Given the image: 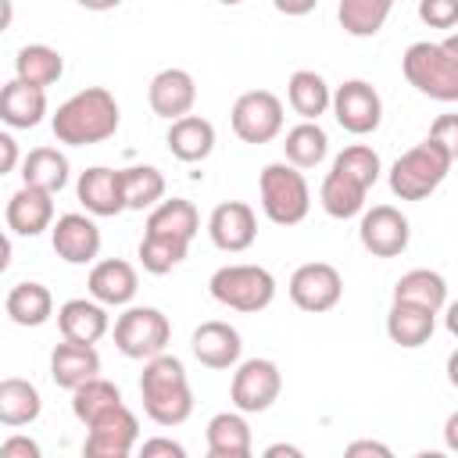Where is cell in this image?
<instances>
[{"label": "cell", "mask_w": 458, "mask_h": 458, "mask_svg": "<svg viewBox=\"0 0 458 458\" xmlns=\"http://www.w3.org/2000/svg\"><path fill=\"white\" fill-rule=\"evenodd\" d=\"M50 129L57 143H68V147L104 143L118 132V100L104 86H86L54 111Z\"/></svg>", "instance_id": "obj_1"}, {"label": "cell", "mask_w": 458, "mask_h": 458, "mask_svg": "<svg viewBox=\"0 0 458 458\" xmlns=\"http://www.w3.org/2000/svg\"><path fill=\"white\" fill-rule=\"evenodd\" d=\"M140 397L147 419L157 426H182L193 415V390L186 379V365L168 351L147 358L140 376Z\"/></svg>", "instance_id": "obj_2"}, {"label": "cell", "mask_w": 458, "mask_h": 458, "mask_svg": "<svg viewBox=\"0 0 458 458\" xmlns=\"http://www.w3.org/2000/svg\"><path fill=\"white\" fill-rule=\"evenodd\" d=\"M401 72L429 100L454 104L458 100V36H451L447 43H429V39L411 43L401 57Z\"/></svg>", "instance_id": "obj_3"}, {"label": "cell", "mask_w": 458, "mask_h": 458, "mask_svg": "<svg viewBox=\"0 0 458 458\" xmlns=\"http://www.w3.org/2000/svg\"><path fill=\"white\" fill-rule=\"evenodd\" d=\"M258 193H261V211L276 225H297L308 218L311 208V190L301 168L290 161H272L258 175Z\"/></svg>", "instance_id": "obj_4"}, {"label": "cell", "mask_w": 458, "mask_h": 458, "mask_svg": "<svg viewBox=\"0 0 458 458\" xmlns=\"http://www.w3.org/2000/svg\"><path fill=\"white\" fill-rule=\"evenodd\" d=\"M451 165L454 157L444 147H437L433 140H422L390 165V190L401 200H426L447 179Z\"/></svg>", "instance_id": "obj_5"}, {"label": "cell", "mask_w": 458, "mask_h": 458, "mask_svg": "<svg viewBox=\"0 0 458 458\" xmlns=\"http://www.w3.org/2000/svg\"><path fill=\"white\" fill-rule=\"evenodd\" d=\"M208 290L222 308L258 315L276 301V276L261 265H222L208 279Z\"/></svg>", "instance_id": "obj_6"}, {"label": "cell", "mask_w": 458, "mask_h": 458, "mask_svg": "<svg viewBox=\"0 0 458 458\" xmlns=\"http://www.w3.org/2000/svg\"><path fill=\"white\" fill-rule=\"evenodd\" d=\"M168 340H172V322L161 308L136 304L114 318V347L132 361H147V358L161 354L168 347Z\"/></svg>", "instance_id": "obj_7"}, {"label": "cell", "mask_w": 458, "mask_h": 458, "mask_svg": "<svg viewBox=\"0 0 458 458\" xmlns=\"http://www.w3.org/2000/svg\"><path fill=\"white\" fill-rule=\"evenodd\" d=\"M279 390H283V372H279L276 361H268V358L236 361L233 386H229V397H233L236 411H243V415L268 411L279 401Z\"/></svg>", "instance_id": "obj_8"}, {"label": "cell", "mask_w": 458, "mask_h": 458, "mask_svg": "<svg viewBox=\"0 0 458 458\" xmlns=\"http://www.w3.org/2000/svg\"><path fill=\"white\" fill-rule=\"evenodd\" d=\"M233 132L243 143H272L283 132V100L272 89H247L233 104Z\"/></svg>", "instance_id": "obj_9"}, {"label": "cell", "mask_w": 458, "mask_h": 458, "mask_svg": "<svg viewBox=\"0 0 458 458\" xmlns=\"http://www.w3.org/2000/svg\"><path fill=\"white\" fill-rule=\"evenodd\" d=\"M329 107H333V118L340 122V129H347L351 136H369L383 122V100H379L376 86L365 79H347L344 86H336L329 97Z\"/></svg>", "instance_id": "obj_10"}, {"label": "cell", "mask_w": 458, "mask_h": 458, "mask_svg": "<svg viewBox=\"0 0 458 458\" xmlns=\"http://www.w3.org/2000/svg\"><path fill=\"white\" fill-rule=\"evenodd\" d=\"M286 290H290V301L301 311L322 315V311H329V308L340 304V297H344V276L329 261H308V265L293 268Z\"/></svg>", "instance_id": "obj_11"}, {"label": "cell", "mask_w": 458, "mask_h": 458, "mask_svg": "<svg viewBox=\"0 0 458 458\" xmlns=\"http://www.w3.org/2000/svg\"><path fill=\"white\" fill-rule=\"evenodd\" d=\"M358 240L372 258H397V254H404L411 229H408V218L394 204H376L372 211L361 215Z\"/></svg>", "instance_id": "obj_12"}, {"label": "cell", "mask_w": 458, "mask_h": 458, "mask_svg": "<svg viewBox=\"0 0 458 458\" xmlns=\"http://www.w3.org/2000/svg\"><path fill=\"white\" fill-rule=\"evenodd\" d=\"M136 440H140V422L125 404H118L111 415L89 426L82 454L86 458H129Z\"/></svg>", "instance_id": "obj_13"}, {"label": "cell", "mask_w": 458, "mask_h": 458, "mask_svg": "<svg viewBox=\"0 0 458 458\" xmlns=\"http://www.w3.org/2000/svg\"><path fill=\"white\" fill-rule=\"evenodd\" d=\"M50 243H54V254L61 261H68V265H89L100 254V229H97V222L89 215L68 211L57 222H50Z\"/></svg>", "instance_id": "obj_14"}, {"label": "cell", "mask_w": 458, "mask_h": 458, "mask_svg": "<svg viewBox=\"0 0 458 458\" xmlns=\"http://www.w3.org/2000/svg\"><path fill=\"white\" fill-rule=\"evenodd\" d=\"M208 236L218 250L240 254L258 240V215L243 200H222L208 218Z\"/></svg>", "instance_id": "obj_15"}, {"label": "cell", "mask_w": 458, "mask_h": 458, "mask_svg": "<svg viewBox=\"0 0 458 458\" xmlns=\"http://www.w3.org/2000/svg\"><path fill=\"white\" fill-rule=\"evenodd\" d=\"M147 100H150V111L157 118L175 122V118H182V114L193 111V104H197V82H193V75L186 68H161L150 79V86H147Z\"/></svg>", "instance_id": "obj_16"}, {"label": "cell", "mask_w": 458, "mask_h": 458, "mask_svg": "<svg viewBox=\"0 0 458 458\" xmlns=\"http://www.w3.org/2000/svg\"><path fill=\"white\" fill-rule=\"evenodd\" d=\"M79 204L97 215V218H111L118 211H125V197H122V168H104V165H93L79 175Z\"/></svg>", "instance_id": "obj_17"}, {"label": "cell", "mask_w": 458, "mask_h": 458, "mask_svg": "<svg viewBox=\"0 0 458 458\" xmlns=\"http://www.w3.org/2000/svg\"><path fill=\"white\" fill-rule=\"evenodd\" d=\"M86 286H89V297L100 301L104 308H122V304H129V301L136 297L140 276H136V268H132L129 261H122V258H104V261H97V265L89 268Z\"/></svg>", "instance_id": "obj_18"}, {"label": "cell", "mask_w": 458, "mask_h": 458, "mask_svg": "<svg viewBox=\"0 0 458 458\" xmlns=\"http://www.w3.org/2000/svg\"><path fill=\"white\" fill-rule=\"evenodd\" d=\"M190 351H193V358H197L200 365H208V369H233V365L240 361L243 344H240V333H236L229 322L211 318V322H200V326L193 329Z\"/></svg>", "instance_id": "obj_19"}, {"label": "cell", "mask_w": 458, "mask_h": 458, "mask_svg": "<svg viewBox=\"0 0 458 458\" xmlns=\"http://www.w3.org/2000/svg\"><path fill=\"white\" fill-rule=\"evenodd\" d=\"M54 222V193L25 186L11 193L7 200V229H14L18 236H39L43 229H50Z\"/></svg>", "instance_id": "obj_20"}, {"label": "cell", "mask_w": 458, "mask_h": 458, "mask_svg": "<svg viewBox=\"0 0 458 458\" xmlns=\"http://www.w3.org/2000/svg\"><path fill=\"white\" fill-rule=\"evenodd\" d=\"M47 114V89L11 79L0 86V122L7 129H36Z\"/></svg>", "instance_id": "obj_21"}, {"label": "cell", "mask_w": 458, "mask_h": 458, "mask_svg": "<svg viewBox=\"0 0 458 458\" xmlns=\"http://www.w3.org/2000/svg\"><path fill=\"white\" fill-rule=\"evenodd\" d=\"M57 326H61V336L64 340H75V344H97L104 333H107V308L100 301H86V297H72L57 308Z\"/></svg>", "instance_id": "obj_22"}, {"label": "cell", "mask_w": 458, "mask_h": 458, "mask_svg": "<svg viewBox=\"0 0 458 458\" xmlns=\"http://www.w3.org/2000/svg\"><path fill=\"white\" fill-rule=\"evenodd\" d=\"M89 376H100V354L93 344H75L64 340L54 347L50 354V379L64 390H75L79 383H86Z\"/></svg>", "instance_id": "obj_23"}, {"label": "cell", "mask_w": 458, "mask_h": 458, "mask_svg": "<svg viewBox=\"0 0 458 458\" xmlns=\"http://www.w3.org/2000/svg\"><path fill=\"white\" fill-rule=\"evenodd\" d=\"M172 157L186 161V165H197L204 161L211 150H215V125L200 114H182L168 125V136H165Z\"/></svg>", "instance_id": "obj_24"}, {"label": "cell", "mask_w": 458, "mask_h": 458, "mask_svg": "<svg viewBox=\"0 0 458 458\" xmlns=\"http://www.w3.org/2000/svg\"><path fill=\"white\" fill-rule=\"evenodd\" d=\"M433 329H437V311H429V308L394 301L390 311H386V336L397 347H408V351L422 347V344H429Z\"/></svg>", "instance_id": "obj_25"}, {"label": "cell", "mask_w": 458, "mask_h": 458, "mask_svg": "<svg viewBox=\"0 0 458 458\" xmlns=\"http://www.w3.org/2000/svg\"><path fill=\"white\" fill-rule=\"evenodd\" d=\"M254 451L250 426L243 411H218L208 422V454L211 458H247Z\"/></svg>", "instance_id": "obj_26"}, {"label": "cell", "mask_w": 458, "mask_h": 458, "mask_svg": "<svg viewBox=\"0 0 458 458\" xmlns=\"http://www.w3.org/2000/svg\"><path fill=\"white\" fill-rule=\"evenodd\" d=\"M122 404V390L104 379V376H89L86 383H79L72 390V415L89 429L93 422H100L104 415H111Z\"/></svg>", "instance_id": "obj_27"}, {"label": "cell", "mask_w": 458, "mask_h": 458, "mask_svg": "<svg viewBox=\"0 0 458 458\" xmlns=\"http://www.w3.org/2000/svg\"><path fill=\"white\" fill-rule=\"evenodd\" d=\"M39 411H43V397L29 379L21 376L0 379V426H11V429L29 426L39 419Z\"/></svg>", "instance_id": "obj_28"}, {"label": "cell", "mask_w": 458, "mask_h": 458, "mask_svg": "<svg viewBox=\"0 0 458 458\" xmlns=\"http://www.w3.org/2000/svg\"><path fill=\"white\" fill-rule=\"evenodd\" d=\"M329 97H333L329 82L311 68H297L286 82V100L304 122H318L329 111Z\"/></svg>", "instance_id": "obj_29"}, {"label": "cell", "mask_w": 458, "mask_h": 458, "mask_svg": "<svg viewBox=\"0 0 458 458\" xmlns=\"http://www.w3.org/2000/svg\"><path fill=\"white\" fill-rule=\"evenodd\" d=\"M21 182L47 190V193H61L68 186V157L57 147H36L21 157Z\"/></svg>", "instance_id": "obj_30"}, {"label": "cell", "mask_w": 458, "mask_h": 458, "mask_svg": "<svg viewBox=\"0 0 458 458\" xmlns=\"http://www.w3.org/2000/svg\"><path fill=\"white\" fill-rule=\"evenodd\" d=\"M4 311L14 326L36 329L54 315V297L43 283H18V286H11L7 301H4Z\"/></svg>", "instance_id": "obj_31"}, {"label": "cell", "mask_w": 458, "mask_h": 458, "mask_svg": "<svg viewBox=\"0 0 458 458\" xmlns=\"http://www.w3.org/2000/svg\"><path fill=\"white\" fill-rule=\"evenodd\" d=\"M61 75H64V57H61L54 47H47V43H29V47H21L18 57H14V79H21V82H29V86L47 89V86H54Z\"/></svg>", "instance_id": "obj_32"}, {"label": "cell", "mask_w": 458, "mask_h": 458, "mask_svg": "<svg viewBox=\"0 0 458 458\" xmlns=\"http://www.w3.org/2000/svg\"><path fill=\"white\" fill-rule=\"evenodd\" d=\"M394 301L440 311L447 304V279L440 272H433V268H411L394 283Z\"/></svg>", "instance_id": "obj_33"}, {"label": "cell", "mask_w": 458, "mask_h": 458, "mask_svg": "<svg viewBox=\"0 0 458 458\" xmlns=\"http://www.w3.org/2000/svg\"><path fill=\"white\" fill-rule=\"evenodd\" d=\"M200 229V215L193 208V200L186 197H172V200H157L147 215V233H165V236H179V240H193Z\"/></svg>", "instance_id": "obj_34"}, {"label": "cell", "mask_w": 458, "mask_h": 458, "mask_svg": "<svg viewBox=\"0 0 458 458\" xmlns=\"http://www.w3.org/2000/svg\"><path fill=\"white\" fill-rule=\"evenodd\" d=\"M390 11H394V0H340L336 18H340V29L347 36L369 39L386 25Z\"/></svg>", "instance_id": "obj_35"}, {"label": "cell", "mask_w": 458, "mask_h": 458, "mask_svg": "<svg viewBox=\"0 0 458 458\" xmlns=\"http://www.w3.org/2000/svg\"><path fill=\"white\" fill-rule=\"evenodd\" d=\"M283 154H286V161L293 168H315L329 154V136H326V129L318 122H301V125H293L286 132Z\"/></svg>", "instance_id": "obj_36"}, {"label": "cell", "mask_w": 458, "mask_h": 458, "mask_svg": "<svg viewBox=\"0 0 458 458\" xmlns=\"http://www.w3.org/2000/svg\"><path fill=\"white\" fill-rule=\"evenodd\" d=\"M365 186H358L354 179H347V175H340V172H333L329 168V175L322 179V190H318V200H322V211L329 215V218H354V215H361V208H365Z\"/></svg>", "instance_id": "obj_37"}, {"label": "cell", "mask_w": 458, "mask_h": 458, "mask_svg": "<svg viewBox=\"0 0 458 458\" xmlns=\"http://www.w3.org/2000/svg\"><path fill=\"white\" fill-rule=\"evenodd\" d=\"M122 197L129 211H143L154 208L165 197V175L154 165H132L122 168Z\"/></svg>", "instance_id": "obj_38"}, {"label": "cell", "mask_w": 458, "mask_h": 458, "mask_svg": "<svg viewBox=\"0 0 458 458\" xmlns=\"http://www.w3.org/2000/svg\"><path fill=\"white\" fill-rule=\"evenodd\" d=\"M186 250H190V240L165 236V233H143V240H140V265L150 276H165L175 265H182Z\"/></svg>", "instance_id": "obj_39"}, {"label": "cell", "mask_w": 458, "mask_h": 458, "mask_svg": "<svg viewBox=\"0 0 458 458\" xmlns=\"http://www.w3.org/2000/svg\"><path fill=\"white\" fill-rule=\"evenodd\" d=\"M333 172H340V175L354 179L358 186L372 190L376 179H379V172H383V165H379V154H376L372 147H365V143H351V147H344V150L336 154Z\"/></svg>", "instance_id": "obj_40"}, {"label": "cell", "mask_w": 458, "mask_h": 458, "mask_svg": "<svg viewBox=\"0 0 458 458\" xmlns=\"http://www.w3.org/2000/svg\"><path fill=\"white\" fill-rule=\"evenodd\" d=\"M419 21L429 29H454L458 0H419Z\"/></svg>", "instance_id": "obj_41"}, {"label": "cell", "mask_w": 458, "mask_h": 458, "mask_svg": "<svg viewBox=\"0 0 458 458\" xmlns=\"http://www.w3.org/2000/svg\"><path fill=\"white\" fill-rule=\"evenodd\" d=\"M437 147H444L451 157H458V114H440L433 125H429V136Z\"/></svg>", "instance_id": "obj_42"}, {"label": "cell", "mask_w": 458, "mask_h": 458, "mask_svg": "<svg viewBox=\"0 0 458 458\" xmlns=\"http://www.w3.org/2000/svg\"><path fill=\"white\" fill-rule=\"evenodd\" d=\"M0 454L4 458H39V444L29 437H7L0 444Z\"/></svg>", "instance_id": "obj_43"}, {"label": "cell", "mask_w": 458, "mask_h": 458, "mask_svg": "<svg viewBox=\"0 0 458 458\" xmlns=\"http://www.w3.org/2000/svg\"><path fill=\"white\" fill-rule=\"evenodd\" d=\"M143 458H154V454H168V458H186V447L168 440V437H154V440H143Z\"/></svg>", "instance_id": "obj_44"}, {"label": "cell", "mask_w": 458, "mask_h": 458, "mask_svg": "<svg viewBox=\"0 0 458 458\" xmlns=\"http://www.w3.org/2000/svg\"><path fill=\"white\" fill-rule=\"evenodd\" d=\"M18 161H21V154H18L14 136H11V132H0V175L14 172V168H18Z\"/></svg>", "instance_id": "obj_45"}, {"label": "cell", "mask_w": 458, "mask_h": 458, "mask_svg": "<svg viewBox=\"0 0 458 458\" xmlns=\"http://www.w3.org/2000/svg\"><path fill=\"white\" fill-rule=\"evenodd\" d=\"M315 4H318V0H272V7H276L279 14H286V18H304V14L315 11Z\"/></svg>", "instance_id": "obj_46"}, {"label": "cell", "mask_w": 458, "mask_h": 458, "mask_svg": "<svg viewBox=\"0 0 458 458\" xmlns=\"http://www.w3.org/2000/svg\"><path fill=\"white\" fill-rule=\"evenodd\" d=\"M347 454L358 458V454H379V458H390V447L386 444H376V440H354L347 444Z\"/></svg>", "instance_id": "obj_47"}, {"label": "cell", "mask_w": 458, "mask_h": 458, "mask_svg": "<svg viewBox=\"0 0 458 458\" xmlns=\"http://www.w3.org/2000/svg\"><path fill=\"white\" fill-rule=\"evenodd\" d=\"M279 454L301 458V447H293V444H272V447H265V458H279Z\"/></svg>", "instance_id": "obj_48"}, {"label": "cell", "mask_w": 458, "mask_h": 458, "mask_svg": "<svg viewBox=\"0 0 458 458\" xmlns=\"http://www.w3.org/2000/svg\"><path fill=\"white\" fill-rule=\"evenodd\" d=\"M444 437H447V447H451V451H458V411H454V415H447Z\"/></svg>", "instance_id": "obj_49"}, {"label": "cell", "mask_w": 458, "mask_h": 458, "mask_svg": "<svg viewBox=\"0 0 458 458\" xmlns=\"http://www.w3.org/2000/svg\"><path fill=\"white\" fill-rule=\"evenodd\" d=\"M79 7H86V11H114L122 0H75Z\"/></svg>", "instance_id": "obj_50"}, {"label": "cell", "mask_w": 458, "mask_h": 458, "mask_svg": "<svg viewBox=\"0 0 458 458\" xmlns=\"http://www.w3.org/2000/svg\"><path fill=\"white\" fill-rule=\"evenodd\" d=\"M14 21V4L11 0H0V32H7Z\"/></svg>", "instance_id": "obj_51"}, {"label": "cell", "mask_w": 458, "mask_h": 458, "mask_svg": "<svg viewBox=\"0 0 458 458\" xmlns=\"http://www.w3.org/2000/svg\"><path fill=\"white\" fill-rule=\"evenodd\" d=\"M11 268V240L0 233V276Z\"/></svg>", "instance_id": "obj_52"}, {"label": "cell", "mask_w": 458, "mask_h": 458, "mask_svg": "<svg viewBox=\"0 0 458 458\" xmlns=\"http://www.w3.org/2000/svg\"><path fill=\"white\" fill-rule=\"evenodd\" d=\"M218 4H225V7H236V4H243V0H218Z\"/></svg>", "instance_id": "obj_53"}]
</instances>
